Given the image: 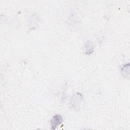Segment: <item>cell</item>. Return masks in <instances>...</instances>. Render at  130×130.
I'll use <instances>...</instances> for the list:
<instances>
[{"mask_svg": "<svg viewBox=\"0 0 130 130\" xmlns=\"http://www.w3.org/2000/svg\"><path fill=\"white\" fill-rule=\"evenodd\" d=\"M62 118L60 115L54 116L51 120V126L52 129H55L56 127L62 122Z\"/></svg>", "mask_w": 130, "mask_h": 130, "instance_id": "obj_1", "label": "cell"}]
</instances>
